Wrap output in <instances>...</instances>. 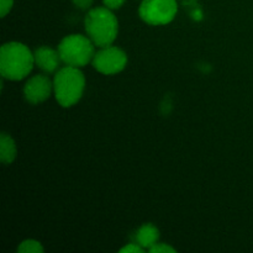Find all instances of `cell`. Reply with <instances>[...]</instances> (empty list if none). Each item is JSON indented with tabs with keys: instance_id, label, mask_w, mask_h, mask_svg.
<instances>
[{
	"instance_id": "cell-10",
	"label": "cell",
	"mask_w": 253,
	"mask_h": 253,
	"mask_svg": "<svg viewBox=\"0 0 253 253\" xmlns=\"http://www.w3.org/2000/svg\"><path fill=\"white\" fill-rule=\"evenodd\" d=\"M17 155L16 143L14 138L6 132H2L0 136V161L4 165H11Z\"/></svg>"
},
{
	"instance_id": "cell-13",
	"label": "cell",
	"mask_w": 253,
	"mask_h": 253,
	"mask_svg": "<svg viewBox=\"0 0 253 253\" xmlns=\"http://www.w3.org/2000/svg\"><path fill=\"white\" fill-rule=\"evenodd\" d=\"M14 5V0H0V15L5 17L10 12Z\"/></svg>"
},
{
	"instance_id": "cell-16",
	"label": "cell",
	"mask_w": 253,
	"mask_h": 253,
	"mask_svg": "<svg viewBox=\"0 0 253 253\" xmlns=\"http://www.w3.org/2000/svg\"><path fill=\"white\" fill-rule=\"evenodd\" d=\"M72 1H73V4L76 5L78 9L88 10L90 9V6L93 5L94 0H72Z\"/></svg>"
},
{
	"instance_id": "cell-12",
	"label": "cell",
	"mask_w": 253,
	"mask_h": 253,
	"mask_svg": "<svg viewBox=\"0 0 253 253\" xmlns=\"http://www.w3.org/2000/svg\"><path fill=\"white\" fill-rule=\"evenodd\" d=\"M151 253H175V250L168 244H162V242H157L153 247L148 250Z\"/></svg>"
},
{
	"instance_id": "cell-14",
	"label": "cell",
	"mask_w": 253,
	"mask_h": 253,
	"mask_svg": "<svg viewBox=\"0 0 253 253\" xmlns=\"http://www.w3.org/2000/svg\"><path fill=\"white\" fill-rule=\"evenodd\" d=\"M143 251H145V249L141 247L137 242H136V244L126 245L125 247H123V249L120 250L121 253H143Z\"/></svg>"
},
{
	"instance_id": "cell-8",
	"label": "cell",
	"mask_w": 253,
	"mask_h": 253,
	"mask_svg": "<svg viewBox=\"0 0 253 253\" xmlns=\"http://www.w3.org/2000/svg\"><path fill=\"white\" fill-rule=\"evenodd\" d=\"M35 66L39 67L44 73H56L59 69L62 59L58 49H53L48 46H42L34 52Z\"/></svg>"
},
{
	"instance_id": "cell-4",
	"label": "cell",
	"mask_w": 253,
	"mask_h": 253,
	"mask_svg": "<svg viewBox=\"0 0 253 253\" xmlns=\"http://www.w3.org/2000/svg\"><path fill=\"white\" fill-rule=\"evenodd\" d=\"M58 52L66 66L82 68L90 63L95 54V44L88 36L68 35L58 44Z\"/></svg>"
},
{
	"instance_id": "cell-7",
	"label": "cell",
	"mask_w": 253,
	"mask_h": 253,
	"mask_svg": "<svg viewBox=\"0 0 253 253\" xmlns=\"http://www.w3.org/2000/svg\"><path fill=\"white\" fill-rule=\"evenodd\" d=\"M53 93V81L44 74L31 77L24 86V96L30 104H40L46 101Z\"/></svg>"
},
{
	"instance_id": "cell-15",
	"label": "cell",
	"mask_w": 253,
	"mask_h": 253,
	"mask_svg": "<svg viewBox=\"0 0 253 253\" xmlns=\"http://www.w3.org/2000/svg\"><path fill=\"white\" fill-rule=\"evenodd\" d=\"M126 0H103L104 6H106L110 10H118L125 4Z\"/></svg>"
},
{
	"instance_id": "cell-5",
	"label": "cell",
	"mask_w": 253,
	"mask_h": 253,
	"mask_svg": "<svg viewBox=\"0 0 253 253\" xmlns=\"http://www.w3.org/2000/svg\"><path fill=\"white\" fill-rule=\"evenodd\" d=\"M177 0H142L138 9L142 21L152 26L169 24L177 16Z\"/></svg>"
},
{
	"instance_id": "cell-3",
	"label": "cell",
	"mask_w": 253,
	"mask_h": 253,
	"mask_svg": "<svg viewBox=\"0 0 253 253\" xmlns=\"http://www.w3.org/2000/svg\"><path fill=\"white\" fill-rule=\"evenodd\" d=\"M85 89V77L81 68L66 66L56 72L53 78V94L57 103L71 108L82 99Z\"/></svg>"
},
{
	"instance_id": "cell-9",
	"label": "cell",
	"mask_w": 253,
	"mask_h": 253,
	"mask_svg": "<svg viewBox=\"0 0 253 253\" xmlns=\"http://www.w3.org/2000/svg\"><path fill=\"white\" fill-rule=\"evenodd\" d=\"M160 240V230L153 224H143L136 232V242L145 250H150Z\"/></svg>"
},
{
	"instance_id": "cell-11",
	"label": "cell",
	"mask_w": 253,
	"mask_h": 253,
	"mask_svg": "<svg viewBox=\"0 0 253 253\" xmlns=\"http://www.w3.org/2000/svg\"><path fill=\"white\" fill-rule=\"evenodd\" d=\"M17 252L19 253H43L44 249L42 244L36 240H25L17 247Z\"/></svg>"
},
{
	"instance_id": "cell-6",
	"label": "cell",
	"mask_w": 253,
	"mask_h": 253,
	"mask_svg": "<svg viewBox=\"0 0 253 253\" xmlns=\"http://www.w3.org/2000/svg\"><path fill=\"white\" fill-rule=\"evenodd\" d=\"M91 64L99 73L113 76L125 69L127 64V54L125 53V51L113 44L108 47H101L94 54Z\"/></svg>"
},
{
	"instance_id": "cell-2",
	"label": "cell",
	"mask_w": 253,
	"mask_h": 253,
	"mask_svg": "<svg viewBox=\"0 0 253 253\" xmlns=\"http://www.w3.org/2000/svg\"><path fill=\"white\" fill-rule=\"evenodd\" d=\"M86 36L96 47H108L114 43L119 34V21L113 10L106 6L89 9L84 20Z\"/></svg>"
},
{
	"instance_id": "cell-1",
	"label": "cell",
	"mask_w": 253,
	"mask_h": 253,
	"mask_svg": "<svg viewBox=\"0 0 253 253\" xmlns=\"http://www.w3.org/2000/svg\"><path fill=\"white\" fill-rule=\"evenodd\" d=\"M35 57L31 49L21 42H7L0 49V74L2 79L21 81L31 73Z\"/></svg>"
}]
</instances>
